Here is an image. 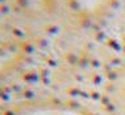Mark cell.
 Instances as JSON below:
<instances>
[{
  "instance_id": "cell-1",
  "label": "cell",
  "mask_w": 125,
  "mask_h": 115,
  "mask_svg": "<svg viewBox=\"0 0 125 115\" xmlns=\"http://www.w3.org/2000/svg\"><path fill=\"white\" fill-rule=\"evenodd\" d=\"M79 4L83 7H86V8H89V7H94L95 4L100 1V0H78Z\"/></svg>"
}]
</instances>
